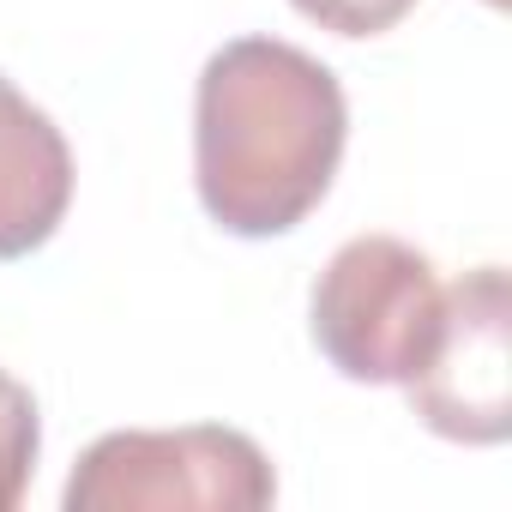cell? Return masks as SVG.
<instances>
[{
    "instance_id": "6da1fadb",
    "label": "cell",
    "mask_w": 512,
    "mask_h": 512,
    "mask_svg": "<svg viewBox=\"0 0 512 512\" xmlns=\"http://www.w3.org/2000/svg\"><path fill=\"white\" fill-rule=\"evenodd\" d=\"M344 139L350 103L338 73L284 37H235L199 67L193 187L205 217L241 241L308 223L332 193Z\"/></svg>"
},
{
    "instance_id": "7a4b0ae2",
    "label": "cell",
    "mask_w": 512,
    "mask_h": 512,
    "mask_svg": "<svg viewBox=\"0 0 512 512\" xmlns=\"http://www.w3.org/2000/svg\"><path fill=\"white\" fill-rule=\"evenodd\" d=\"M278 470L241 428H115L91 440L61 488L67 512H260Z\"/></svg>"
},
{
    "instance_id": "3957f363",
    "label": "cell",
    "mask_w": 512,
    "mask_h": 512,
    "mask_svg": "<svg viewBox=\"0 0 512 512\" xmlns=\"http://www.w3.org/2000/svg\"><path fill=\"white\" fill-rule=\"evenodd\" d=\"M440 278L422 247L398 235L344 241L308 296L314 350L356 386H404L440 326Z\"/></svg>"
},
{
    "instance_id": "277c9868",
    "label": "cell",
    "mask_w": 512,
    "mask_h": 512,
    "mask_svg": "<svg viewBox=\"0 0 512 512\" xmlns=\"http://www.w3.org/2000/svg\"><path fill=\"white\" fill-rule=\"evenodd\" d=\"M404 392L440 440L500 446L512 434V296L500 266H476L446 290L434 344Z\"/></svg>"
},
{
    "instance_id": "5b68a950",
    "label": "cell",
    "mask_w": 512,
    "mask_h": 512,
    "mask_svg": "<svg viewBox=\"0 0 512 512\" xmlns=\"http://www.w3.org/2000/svg\"><path fill=\"white\" fill-rule=\"evenodd\" d=\"M73 205L67 133L0 73V260L37 253Z\"/></svg>"
},
{
    "instance_id": "8992f818",
    "label": "cell",
    "mask_w": 512,
    "mask_h": 512,
    "mask_svg": "<svg viewBox=\"0 0 512 512\" xmlns=\"http://www.w3.org/2000/svg\"><path fill=\"white\" fill-rule=\"evenodd\" d=\"M37 452H43V416L25 380H13L0 368V512H13L37 476Z\"/></svg>"
},
{
    "instance_id": "52a82bcc",
    "label": "cell",
    "mask_w": 512,
    "mask_h": 512,
    "mask_svg": "<svg viewBox=\"0 0 512 512\" xmlns=\"http://www.w3.org/2000/svg\"><path fill=\"white\" fill-rule=\"evenodd\" d=\"M290 7L308 25L332 31V37H380L416 7V0H290Z\"/></svg>"
},
{
    "instance_id": "ba28073f",
    "label": "cell",
    "mask_w": 512,
    "mask_h": 512,
    "mask_svg": "<svg viewBox=\"0 0 512 512\" xmlns=\"http://www.w3.org/2000/svg\"><path fill=\"white\" fill-rule=\"evenodd\" d=\"M488 7H506V0H488Z\"/></svg>"
}]
</instances>
